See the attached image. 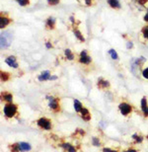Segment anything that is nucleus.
I'll return each mask as SVG.
<instances>
[{"label": "nucleus", "mask_w": 148, "mask_h": 152, "mask_svg": "<svg viewBox=\"0 0 148 152\" xmlns=\"http://www.w3.org/2000/svg\"><path fill=\"white\" fill-rule=\"evenodd\" d=\"M12 42V38L11 36L7 34V33H1V36H0V47L3 50V48H8L11 45Z\"/></svg>", "instance_id": "5"}, {"label": "nucleus", "mask_w": 148, "mask_h": 152, "mask_svg": "<svg viewBox=\"0 0 148 152\" xmlns=\"http://www.w3.org/2000/svg\"><path fill=\"white\" fill-rule=\"evenodd\" d=\"M141 74H142V77L144 79L148 80V66H147V67L142 68V70H141Z\"/></svg>", "instance_id": "28"}, {"label": "nucleus", "mask_w": 148, "mask_h": 152, "mask_svg": "<svg viewBox=\"0 0 148 152\" xmlns=\"http://www.w3.org/2000/svg\"><path fill=\"white\" fill-rule=\"evenodd\" d=\"M77 61H78V63H80V64H82L84 66H89L90 64H92L93 59H92L91 56H90V53H88V50H83L80 51L79 54H78Z\"/></svg>", "instance_id": "1"}, {"label": "nucleus", "mask_w": 148, "mask_h": 152, "mask_svg": "<svg viewBox=\"0 0 148 152\" xmlns=\"http://www.w3.org/2000/svg\"><path fill=\"white\" fill-rule=\"evenodd\" d=\"M10 149H11V151H13V152H20V151H22V150H21V147H20L19 143H14V144L10 145Z\"/></svg>", "instance_id": "26"}, {"label": "nucleus", "mask_w": 148, "mask_h": 152, "mask_svg": "<svg viewBox=\"0 0 148 152\" xmlns=\"http://www.w3.org/2000/svg\"><path fill=\"white\" fill-rule=\"evenodd\" d=\"M37 124H38V126L41 127V129H46V130H50V129H51V127H52V124H51L50 120L47 118H44V117L39 118L37 121Z\"/></svg>", "instance_id": "6"}, {"label": "nucleus", "mask_w": 148, "mask_h": 152, "mask_svg": "<svg viewBox=\"0 0 148 152\" xmlns=\"http://www.w3.org/2000/svg\"><path fill=\"white\" fill-rule=\"evenodd\" d=\"M140 33H141V36H142V38L145 39V41H148V24L144 26L142 29H141Z\"/></svg>", "instance_id": "21"}, {"label": "nucleus", "mask_w": 148, "mask_h": 152, "mask_svg": "<svg viewBox=\"0 0 148 152\" xmlns=\"http://www.w3.org/2000/svg\"><path fill=\"white\" fill-rule=\"evenodd\" d=\"M13 94L10 92H2L1 93V100L5 103H13Z\"/></svg>", "instance_id": "14"}, {"label": "nucleus", "mask_w": 148, "mask_h": 152, "mask_svg": "<svg viewBox=\"0 0 148 152\" xmlns=\"http://www.w3.org/2000/svg\"><path fill=\"white\" fill-rule=\"evenodd\" d=\"M97 86H98V88H100V89H109V88L111 87V84L107 79L100 77V78H98Z\"/></svg>", "instance_id": "11"}, {"label": "nucleus", "mask_w": 148, "mask_h": 152, "mask_svg": "<svg viewBox=\"0 0 148 152\" xmlns=\"http://www.w3.org/2000/svg\"><path fill=\"white\" fill-rule=\"evenodd\" d=\"M147 138H148V136H147Z\"/></svg>", "instance_id": "38"}, {"label": "nucleus", "mask_w": 148, "mask_h": 152, "mask_svg": "<svg viewBox=\"0 0 148 152\" xmlns=\"http://www.w3.org/2000/svg\"><path fill=\"white\" fill-rule=\"evenodd\" d=\"M143 21L146 24H148V8L146 9V12H145V14H144V16H143Z\"/></svg>", "instance_id": "32"}, {"label": "nucleus", "mask_w": 148, "mask_h": 152, "mask_svg": "<svg viewBox=\"0 0 148 152\" xmlns=\"http://www.w3.org/2000/svg\"><path fill=\"white\" fill-rule=\"evenodd\" d=\"M132 138L134 139L136 143H142V141H143V136L140 134H137V133L132 134Z\"/></svg>", "instance_id": "24"}, {"label": "nucleus", "mask_w": 148, "mask_h": 152, "mask_svg": "<svg viewBox=\"0 0 148 152\" xmlns=\"http://www.w3.org/2000/svg\"><path fill=\"white\" fill-rule=\"evenodd\" d=\"M80 114H81V118H82L84 121H89L90 120H91V114H90V112L87 108L83 107V109L80 112Z\"/></svg>", "instance_id": "18"}, {"label": "nucleus", "mask_w": 148, "mask_h": 152, "mask_svg": "<svg viewBox=\"0 0 148 152\" xmlns=\"http://www.w3.org/2000/svg\"><path fill=\"white\" fill-rule=\"evenodd\" d=\"M56 28V19L53 16L47 17L44 21V29L47 31H53Z\"/></svg>", "instance_id": "7"}, {"label": "nucleus", "mask_w": 148, "mask_h": 152, "mask_svg": "<svg viewBox=\"0 0 148 152\" xmlns=\"http://www.w3.org/2000/svg\"><path fill=\"white\" fill-rule=\"evenodd\" d=\"M92 141H93V145H95V146H100L101 145V140L98 137H93Z\"/></svg>", "instance_id": "30"}, {"label": "nucleus", "mask_w": 148, "mask_h": 152, "mask_svg": "<svg viewBox=\"0 0 148 152\" xmlns=\"http://www.w3.org/2000/svg\"><path fill=\"white\" fill-rule=\"evenodd\" d=\"M12 23H13V19L11 18L10 15L8 13H5V12L4 13L1 12V14H0V29H6Z\"/></svg>", "instance_id": "4"}, {"label": "nucleus", "mask_w": 148, "mask_h": 152, "mask_svg": "<svg viewBox=\"0 0 148 152\" xmlns=\"http://www.w3.org/2000/svg\"><path fill=\"white\" fill-rule=\"evenodd\" d=\"M47 5H50V6H55L57 4H59L60 0H47Z\"/></svg>", "instance_id": "29"}, {"label": "nucleus", "mask_w": 148, "mask_h": 152, "mask_svg": "<svg viewBox=\"0 0 148 152\" xmlns=\"http://www.w3.org/2000/svg\"><path fill=\"white\" fill-rule=\"evenodd\" d=\"M123 152H137V151H136V149H133V148H129V149H126Z\"/></svg>", "instance_id": "36"}, {"label": "nucleus", "mask_w": 148, "mask_h": 152, "mask_svg": "<svg viewBox=\"0 0 148 152\" xmlns=\"http://www.w3.org/2000/svg\"><path fill=\"white\" fill-rule=\"evenodd\" d=\"M60 147L65 152H77L76 148H75L73 145H71L69 142H63V143L60 144Z\"/></svg>", "instance_id": "15"}, {"label": "nucleus", "mask_w": 148, "mask_h": 152, "mask_svg": "<svg viewBox=\"0 0 148 152\" xmlns=\"http://www.w3.org/2000/svg\"><path fill=\"white\" fill-rule=\"evenodd\" d=\"M64 57L67 61H73V60H75V58H76V56H75V53L70 48H66L64 50Z\"/></svg>", "instance_id": "13"}, {"label": "nucleus", "mask_w": 148, "mask_h": 152, "mask_svg": "<svg viewBox=\"0 0 148 152\" xmlns=\"http://www.w3.org/2000/svg\"><path fill=\"white\" fill-rule=\"evenodd\" d=\"M5 63L11 68H14V69L19 68V62H18V60H17L16 56H6L5 57Z\"/></svg>", "instance_id": "8"}, {"label": "nucleus", "mask_w": 148, "mask_h": 152, "mask_svg": "<svg viewBox=\"0 0 148 152\" xmlns=\"http://www.w3.org/2000/svg\"><path fill=\"white\" fill-rule=\"evenodd\" d=\"M20 144V147H21V150L22 151H30L31 150V145L29 143H27V142H19Z\"/></svg>", "instance_id": "23"}, {"label": "nucleus", "mask_w": 148, "mask_h": 152, "mask_svg": "<svg viewBox=\"0 0 148 152\" xmlns=\"http://www.w3.org/2000/svg\"><path fill=\"white\" fill-rule=\"evenodd\" d=\"M44 45H46V48H47V50H50V48H53L52 42H51L50 41H46V42H44Z\"/></svg>", "instance_id": "31"}, {"label": "nucleus", "mask_w": 148, "mask_h": 152, "mask_svg": "<svg viewBox=\"0 0 148 152\" xmlns=\"http://www.w3.org/2000/svg\"><path fill=\"white\" fill-rule=\"evenodd\" d=\"M137 2L139 3L141 6H145L148 3V0H137Z\"/></svg>", "instance_id": "34"}, {"label": "nucleus", "mask_w": 148, "mask_h": 152, "mask_svg": "<svg viewBox=\"0 0 148 152\" xmlns=\"http://www.w3.org/2000/svg\"><path fill=\"white\" fill-rule=\"evenodd\" d=\"M107 3L114 10H120V8H122V4H120V0H107Z\"/></svg>", "instance_id": "12"}, {"label": "nucleus", "mask_w": 148, "mask_h": 152, "mask_svg": "<svg viewBox=\"0 0 148 152\" xmlns=\"http://www.w3.org/2000/svg\"><path fill=\"white\" fill-rule=\"evenodd\" d=\"M72 33H73L74 37L76 38V39L81 44H83V42H86L85 39V37L83 36V34L81 33V31L79 30V28L77 27V25H72Z\"/></svg>", "instance_id": "10"}, {"label": "nucleus", "mask_w": 148, "mask_h": 152, "mask_svg": "<svg viewBox=\"0 0 148 152\" xmlns=\"http://www.w3.org/2000/svg\"><path fill=\"white\" fill-rule=\"evenodd\" d=\"M83 2L87 7H93L96 4V0H83Z\"/></svg>", "instance_id": "27"}, {"label": "nucleus", "mask_w": 148, "mask_h": 152, "mask_svg": "<svg viewBox=\"0 0 148 152\" xmlns=\"http://www.w3.org/2000/svg\"><path fill=\"white\" fill-rule=\"evenodd\" d=\"M126 48H128V50L132 48H133V42H132L131 41H128V42H126Z\"/></svg>", "instance_id": "33"}, {"label": "nucleus", "mask_w": 148, "mask_h": 152, "mask_svg": "<svg viewBox=\"0 0 148 152\" xmlns=\"http://www.w3.org/2000/svg\"><path fill=\"white\" fill-rule=\"evenodd\" d=\"M73 106H74V110H75V112H76V113H80L81 110L83 109L82 103H81L79 100H77V99H74Z\"/></svg>", "instance_id": "19"}, {"label": "nucleus", "mask_w": 148, "mask_h": 152, "mask_svg": "<svg viewBox=\"0 0 148 152\" xmlns=\"http://www.w3.org/2000/svg\"><path fill=\"white\" fill-rule=\"evenodd\" d=\"M119 110L120 112V114L122 115H128L132 112V107L128 103L126 102H122L119 105Z\"/></svg>", "instance_id": "9"}, {"label": "nucleus", "mask_w": 148, "mask_h": 152, "mask_svg": "<svg viewBox=\"0 0 148 152\" xmlns=\"http://www.w3.org/2000/svg\"><path fill=\"white\" fill-rule=\"evenodd\" d=\"M140 103H141V111H142V113L144 114L145 117H148V101L146 97H143L141 99Z\"/></svg>", "instance_id": "16"}, {"label": "nucleus", "mask_w": 148, "mask_h": 152, "mask_svg": "<svg viewBox=\"0 0 148 152\" xmlns=\"http://www.w3.org/2000/svg\"><path fill=\"white\" fill-rule=\"evenodd\" d=\"M10 76H11V74L9 73V72H7V71L1 70V72H0V77H1V81L2 82L8 81L9 79H10Z\"/></svg>", "instance_id": "20"}, {"label": "nucleus", "mask_w": 148, "mask_h": 152, "mask_svg": "<svg viewBox=\"0 0 148 152\" xmlns=\"http://www.w3.org/2000/svg\"><path fill=\"white\" fill-rule=\"evenodd\" d=\"M50 77H51L50 71V70H44L38 76V80L39 81H47V80H50Z\"/></svg>", "instance_id": "17"}, {"label": "nucleus", "mask_w": 148, "mask_h": 152, "mask_svg": "<svg viewBox=\"0 0 148 152\" xmlns=\"http://www.w3.org/2000/svg\"><path fill=\"white\" fill-rule=\"evenodd\" d=\"M18 112L17 105H15L14 103H6V105L3 107V113L6 118H13Z\"/></svg>", "instance_id": "2"}, {"label": "nucleus", "mask_w": 148, "mask_h": 152, "mask_svg": "<svg viewBox=\"0 0 148 152\" xmlns=\"http://www.w3.org/2000/svg\"><path fill=\"white\" fill-rule=\"evenodd\" d=\"M17 3L22 7H27L31 4V0H16Z\"/></svg>", "instance_id": "25"}, {"label": "nucleus", "mask_w": 148, "mask_h": 152, "mask_svg": "<svg viewBox=\"0 0 148 152\" xmlns=\"http://www.w3.org/2000/svg\"><path fill=\"white\" fill-rule=\"evenodd\" d=\"M56 79H57V76H55V75H51V77H50V80H56Z\"/></svg>", "instance_id": "37"}, {"label": "nucleus", "mask_w": 148, "mask_h": 152, "mask_svg": "<svg viewBox=\"0 0 148 152\" xmlns=\"http://www.w3.org/2000/svg\"><path fill=\"white\" fill-rule=\"evenodd\" d=\"M46 98L47 100V105H49V108L50 110H52L53 112L60 111V100L58 98L52 95H47Z\"/></svg>", "instance_id": "3"}, {"label": "nucleus", "mask_w": 148, "mask_h": 152, "mask_svg": "<svg viewBox=\"0 0 148 152\" xmlns=\"http://www.w3.org/2000/svg\"><path fill=\"white\" fill-rule=\"evenodd\" d=\"M103 152H119L116 149H111V148H103Z\"/></svg>", "instance_id": "35"}, {"label": "nucleus", "mask_w": 148, "mask_h": 152, "mask_svg": "<svg viewBox=\"0 0 148 152\" xmlns=\"http://www.w3.org/2000/svg\"><path fill=\"white\" fill-rule=\"evenodd\" d=\"M108 53L110 54L111 58L114 59V60H119V54H117V50H114V48H111L110 50L108 51Z\"/></svg>", "instance_id": "22"}]
</instances>
